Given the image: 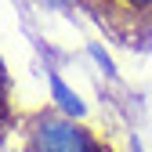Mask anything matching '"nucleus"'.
<instances>
[{"instance_id":"f257e3e1","label":"nucleus","mask_w":152,"mask_h":152,"mask_svg":"<svg viewBox=\"0 0 152 152\" xmlns=\"http://www.w3.org/2000/svg\"><path fill=\"white\" fill-rule=\"evenodd\" d=\"M29 145L33 152H102L87 127L65 116H36L29 127Z\"/></svg>"},{"instance_id":"f03ea898","label":"nucleus","mask_w":152,"mask_h":152,"mask_svg":"<svg viewBox=\"0 0 152 152\" xmlns=\"http://www.w3.org/2000/svg\"><path fill=\"white\" fill-rule=\"evenodd\" d=\"M87 4L98 11V18L105 15L112 26L138 22V18H148L152 15V0H87Z\"/></svg>"},{"instance_id":"7ed1b4c3","label":"nucleus","mask_w":152,"mask_h":152,"mask_svg":"<svg viewBox=\"0 0 152 152\" xmlns=\"http://www.w3.org/2000/svg\"><path fill=\"white\" fill-rule=\"evenodd\" d=\"M51 91H54V102H58L65 112H72V116H80V112H83V105H80V98H76V94L58 80V76H51Z\"/></svg>"},{"instance_id":"20e7f679","label":"nucleus","mask_w":152,"mask_h":152,"mask_svg":"<svg viewBox=\"0 0 152 152\" xmlns=\"http://www.w3.org/2000/svg\"><path fill=\"white\" fill-rule=\"evenodd\" d=\"M4 83H7V76H4V65H0V109H4Z\"/></svg>"}]
</instances>
